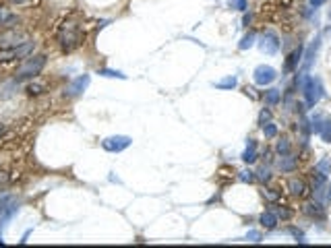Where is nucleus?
<instances>
[{
  "instance_id": "f257e3e1",
  "label": "nucleus",
  "mask_w": 331,
  "mask_h": 248,
  "mask_svg": "<svg viewBox=\"0 0 331 248\" xmlns=\"http://www.w3.org/2000/svg\"><path fill=\"white\" fill-rule=\"evenodd\" d=\"M300 87H302V93H305V100H307L309 108H315L325 93L321 79L319 77H307L305 73L300 75Z\"/></svg>"
},
{
  "instance_id": "f03ea898",
  "label": "nucleus",
  "mask_w": 331,
  "mask_h": 248,
  "mask_svg": "<svg viewBox=\"0 0 331 248\" xmlns=\"http://www.w3.org/2000/svg\"><path fill=\"white\" fill-rule=\"evenodd\" d=\"M58 41H60L62 50H66V52H73L75 48H79L81 41H83V33L79 29V25L71 23V21L64 23L58 31Z\"/></svg>"
},
{
  "instance_id": "7ed1b4c3",
  "label": "nucleus",
  "mask_w": 331,
  "mask_h": 248,
  "mask_svg": "<svg viewBox=\"0 0 331 248\" xmlns=\"http://www.w3.org/2000/svg\"><path fill=\"white\" fill-rule=\"evenodd\" d=\"M44 66H46V56H44V54H35V56L27 58V60L17 68L15 79H17V81L35 79V77L41 73V68H44Z\"/></svg>"
},
{
  "instance_id": "20e7f679",
  "label": "nucleus",
  "mask_w": 331,
  "mask_h": 248,
  "mask_svg": "<svg viewBox=\"0 0 331 248\" xmlns=\"http://www.w3.org/2000/svg\"><path fill=\"white\" fill-rule=\"evenodd\" d=\"M133 145V139L127 134H114V136H106V139L102 141V147L104 151H108V153H120V151L129 149Z\"/></svg>"
},
{
  "instance_id": "39448f33",
  "label": "nucleus",
  "mask_w": 331,
  "mask_h": 248,
  "mask_svg": "<svg viewBox=\"0 0 331 248\" xmlns=\"http://www.w3.org/2000/svg\"><path fill=\"white\" fill-rule=\"evenodd\" d=\"M31 50H33V41H25V44L12 46V48H0V62H6V60H17V58H25Z\"/></svg>"
},
{
  "instance_id": "423d86ee",
  "label": "nucleus",
  "mask_w": 331,
  "mask_h": 248,
  "mask_svg": "<svg viewBox=\"0 0 331 248\" xmlns=\"http://www.w3.org/2000/svg\"><path fill=\"white\" fill-rule=\"evenodd\" d=\"M253 79L257 85L261 87H265V85H271V83L278 79V73H275V68L269 66V64H261L255 68V73H253Z\"/></svg>"
},
{
  "instance_id": "0eeeda50",
  "label": "nucleus",
  "mask_w": 331,
  "mask_h": 248,
  "mask_svg": "<svg viewBox=\"0 0 331 248\" xmlns=\"http://www.w3.org/2000/svg\"><path fill=\"white\" fill-rule=\"evenodd\" d=\"M259 48H261L263 54L273 56V54H278V50H280V37L275 35L273 31H265L263 35H261V39H259Z\"/></svg>"
},
{
  "instance_id": "6e6552de",
  "label": "nucleus",
  "mask_w": 331,
  "mask_h": 248,
  "mask_svg": "<svg viewBox=\"0 0 331 248\" xmlns=\"http://www.w3.org/2000/svg\"><path fill=\"white\" fill-rule=\"evenodd\" d=\"M89 83H91V75H79L77 79H73L71 83H68L66 95H68V98H77V95H81L83 91L89 87Z\"/></svg>"
},
{
  "instance_id": "1a4fd4ad",
  "label": "nucleus",
  "mask_w": 331,
  "mask_h": 248,
  "mask_svg": "<svg viewBox=\"0 0 331 248\" xmlns=\"http://www.w3.org/2000/svg\"><path fill=\"white\" fill-rule=\"evenodd\" d=\"M321 48V37H315V41L307 48V54H305V62H302V73H309L315 60H317V52Z\"/></svg>"
},
{
  "instance_id": "9d476101",
  "label": "nucleus",
  "mask_w": 331,
  "mask_h": 248,
  "mask_svg": "<svg viewBox=\"0 0 331 248\" xmlns=\"http://www.w3.org/2000/svg\"><path fill=\"white\" fill-rule=\"evenodd\" d=\"M25 41H27V37L21 31H8V33L0 35V46H2V48H12V46L25 44Z\"/></svg>"
},
{
  "instance_id": "9b49d317",
  "label": "nucleus",
  "mask_w": 331,
  "mask_h": 248,
  "mask_svg": "<svg viewBox=\"0 0 331 248\" xmlns=\"http://www.w3.org/2000/svg\"><path fill=\"white\" fill-rule=\"evenodd\" d=\"M242 161L244 163H253L255 159H257V141L255 139H248V143H246V149L242 151Z\"/></svg>"
},
{
  "instance_id": "f8f14e48",
  "label": "nucleus",
  "mask_w": 331,
  "mask_h": 248,
  "mask_svg": "<svg viewBox=\"0 0 331 248\" xmlns=\"http://www.w3.org/2000/svg\"><path fill=\"white\" fill-rule=\"evenodd\" d=\"M259 222H261V226H263L265 230H275V226H278V213H273V211L261 213Z\"/></svg>"
},
{
  "instance_id": "ddd939ff",
  "label": "nucleus",
  "mask_w": 331,
  "mask_h": 248,
  "mask_svg": "<svg viewBox=\"0 0 331 248\" xmlns=\"http://www.w3.org/2000/svg\"><path fill=\"white\" fill-rule=\"evenodd\" d=\"M278 165H280L282 172H294L296 165H298V159H296L292 153H288V155H282V159H280Z\"/></svg>"
},
{
  "instance_id": "4468645a",
  "label": "nucleus",
  "mask_w": 331,
  "mask_h": 248,
  "mask_svg": "<svg viewBox=\"0 0 331 248\" xmlns=\"http://www.w3.org/2000/svg\"><path fill=\"white\" fill-rule=\"evenodd\" d=\"M300 58H302V48H298V50H294L292 54H290L288 60H286V68H284V71H286V73H292L294 68H298Z\"/></svg>"
},
{
  "instance_id": "2eb2a0df",
  "label": "nucleus",
  "mask_w": 331,
  "mask_h": 248,
  "mask_svg": "<svg viewBox=\"0 0 331 248\" xmlns=\"http://www.w3.org/2000/svg\"><path fill=\"white\" fill-rule=\"evenodd\" d=\"M236 85H238V79H236V77H226V79H222V81L213 83L215 89H234Z\"/></svg>"
},
{
  "instance_id": "dca6fc26",
  "label": "nucleus",
  "mask_w": 331,
  "mask_h": 248,
  "mask_svg": "<svg viewBox=\"0 0 331 248\" xmlns=\"http://www.w3.org/2000/svg\"><path fill=\"white\" fill-rule=\"evenodd\" d=\"M305 190H307V186H305L302 180H296V178H294V180H290V192H292L294 197H302V195H305Z\"/></svg>"
},
{
  "instance_id": "f3484780",
  "label": "nucleus",
  "mask_w": 331,
  "mask_h": 248,
  "mask_svg": "<svg viewBox=\"0 0 331 248\" xmlns=\"http://www.w3.org/2000/svg\"><path fill=\"white\" fill-rule=\"evenodd\" d=\"M319 134H321V139H323L325 143H331V118H323V124H321Z\"/></svg>"
},
{
  "instance_id": "a211bd4d",
  "label": "nucleus",
  "mask_w": 331,
  "mask_h": 248,
  "mask_svg": "<svg viewBox=\"0 0 331 248\" xmlns=\"http://www.w3.org/2000/svg\"><path fill=\"white\" fill-rule=\"evenodd\" d=\"M280 100H282L280 89H269V91H265V102H267L269 106H278Z\"/></svg>"
},
{
  "instance_id": "6ab92c4d",
  "label": "nucleus",
  "mask_w": 331,
  "mask_h": 248,
  "mask_svg": "<svg viewBox=\"0 0 331 248\" xmlns=\"http://www.w3.org/2000/svg\"><path fill=\"white\" fill-rule=\"evenodd\" d=\"M12 23H17V17L6 12L4 8H0V27H10Z\"/></svg>"
},
{
  "instance_id": "aec40b11",
  "label": "nucleus",
  "mask_w": 331,
  "mask_h": 248,
  "mask_svg": "<svg viewBox=\"0 0 331 248\" xmlns=\"http://www.w3.org/2000/svg\"><path fill=\"white\" fill-rule=\"evenodd\" d=\"M15 201H17V199L12 197V195H2V197H0V217H2V215L8 211V207L15 203Z\"/></svg>"
},
{
  "instance_id": "412c9836",
  "label": "nucleus",
  "mask_w": 331,
  "mask_h": 248,
  "mask_svg": "<svg viewBox=\"0 0 331 248\" xmlns=\"http://www.w3.org/2000/svg\"><path fill=\"white\" fill-rule=\"evenodd\" d=\"M255 41H257V37H255V33H251V31H248L242 39H240V44H238V48L240 50H248V48H253L255 46Z\"/></svg>"
},
{
  "instance_id": "4be33fe9",
  "label": "nucleus",
  "mask_w": 331,
  "mask_h": 248,
  "mask_svg": "<svg viewBox=\"0 0 331 248\" xmlns=\"http://www.w3.org/2000/svg\"><path fill=\"white\" fill-rule=\"evenodd\" d=\"M305 211L313 217V215H317V217H323V209H321V205L319 203H309V205H305Z\"/></svg>"
},
{
  "instance_id": "5701e85b",
  "label": "nucleus",
  "mask_w": 331,
  "mask_h": 248,
  "mask_svg": "<svg viewBox=\"0 0 331 248\" xmlns=\"http://www.w3.org/2000/svg\"><path fill=\"white\" fill-rule=\"evenodd\" d=\"M261 128H263L265 139H273V136L278 134V126H275L273 122H265V124H263V126H261Z\"/></svg>"
},
{
  "instance_id": "b1692460",
  "label": "nucleus",
  "mask_w": 331,
  "mask_h": 248,
  "mask_svg": "<svg viewBox=\"0 0 331 248\" xmlns=\"http://www.w3.org/2000/svg\"><path fill=\"white\" fill-rule=\"evenodd\" d=\"M100 75L102 77H110V79H127V75H124V73L112 71V68H100Z\"/></svg>"
},
{
  "instance_id": "393cba45",
  "label": "nucleus",
  "mask_w": 331,
  "mask_h": 248,
  "mask_svg": "<svg viewBox=\"0 0 331 248\" xmlns=\"http://www.w3.org/2000/svg\"><path fill=\"white\" fill-rule=\"evenodd\" d=\"M228 2L234 10H240V12H244L248 8V0H228Z\"/></svg>"
},
{
  "instance_id": "a878e982",
  "label": "nucleus",
  "mask_w": 331,
  "mask_h": 248,
  "mask_svg": "<svg viewBox=\"0 0 331 248\" xmlns=\"http://www.w3.org/2000/svg\"><path fill=\"white\" fill-rule=\"evenodd\" d=\"M315 170H319L321 174H325V176H329L331 174V163L327 161V159H321L319 163H317V168Z\"/></svg>"
},
{
  "instance_id": "bb28decb",
  "label": "nucleus",
  "mask_w": 331,
  "mask_h": 248,
  "mask_svg": "<svg viewBox=\"0 0 331 248\" xmlns=\"http://www.w3.org/2000/svg\"><path fill=\"white\" fill-rule=\"evenodd\" d=\"M238 180L244 182V184H246V182H253V180H255V172H251V170H248V172H240V174H238Z\"/></svg>"
},
{
  "instance_id": "cd10ccee",
  "label": "nucleus",
  "mask_w": 331,
  "mask_h": 248,
  "mask_svg": "<svg viewBox=\"0 0 331 248\" xmlns=\"http://www.w3.org/2000/svg\"><path fill=\"white\" fill-rule=\"evenodd\" d=\"M255 178H259L261 182H267L269 178H271V172H269V168H261L259 172H257V176Z\"/></svg>"
},
{
  "instance_id": "c85d7f7f",
  "label": "nucleus",
  "mask_w": 331,
  "mask_h": 248,
  "mask_svg": "<svg viewBox=\"0 0 331 248\" xmlns=\"http://www.w3.org/2000/svg\"><path fill=\"white\" fill-rule=\"evenodd\" d=\"M278 153H280V155H288V153H290V143H288L286 139H282V141L278 143Z\"/></svg>"
},
{
  "instance_id": "c756f323",
  "label": "nucleus",
  "mask_w": 331,
  "mask_h": 248,
  "mask_svg": "<svg viewBox=\"0 0 331 248\" xmlns=\"http://www.w3.org/2000/svg\"><path fill=\"white\" fill-rule=\"evenodd\" d=\"M15 6H33V4H37L39 0H10Z\"/></svg>"
},
{
  "instance_id": "7c9ffc66",
  "label": "nucleus",
  "mask_w": 331,
  "mask_h": 248,
  "mask_svg": "<svg viewBox=\"0 0 331 248\" xmlns=\"http://www.w3.org/2000/svg\"><path fill=\"white\" fill-rule=\"evenodd\" d=\"M246 240H251V242H261V234L257 230H248L246 232Z\"/></svg>"
},
{
  "instance_id": "2f4dec72",
  "label": "nucleus",
  "mask_w": 331,
  "mask_h": 248,
  "mask_svg": "<svg viewBox=\"0 0 331 248\" xmlns=\"http://www.w3.org/2000/svg\"><path fill=\"white\" fill-rule=\"evenodd\" d=\"M27 91H29L31 95H39L41 91H44V85H33V83H31V85L27 87Z\"/></svg>"
},
{
  "instance_id": "473e14b6",
  "label": "nucleus",
  "mask_w": 331,
  "mask_h": 248,
  "mask_svg": "<svg viewBox=\"0 0 331 248\" xmlns=\"http://www.w3.org/2000/svg\"><path fill=\"white\" fill-rule=\"evenodd\" d=\"M269 120V112H267V110H263V112H261V116H259V124H261V126H263V124Z\"/></svg>"
},
{
  "instance_id": "72a5a7b5",
  "label": "nucleus",
  "mask_w": 331,
  "mask_h": 248,
  "mask_svg": "<svg viewBox=\"0 0 331 248\" xmlns=\"http://www.w3.org/2000/svg\"><path fill=\"white\" fill-rule=\"evenodd\" d=\"M309 2H311V6H313V8H319V6L325 2V0H309Z\"/></svg>"
},
{
  "instance_id": "f704fd0d",
  "label": "nucleus",
  "mask_w": 331,
  "mask_h": 248,
  "mask_svg": "<svg viewBox=\"0 0 331 248\" xmlns=\"http://www.w3.org/2000/svg\"><path fill=\"white\" fill-rule=\"evenodd\" d=\"M327 199H329V201H331V188H329V192H327Z\"/></svg>"
}]
</instances>
